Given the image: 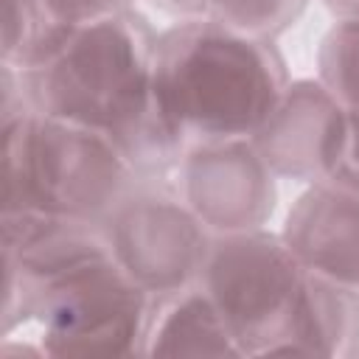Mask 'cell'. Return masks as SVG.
Returning a JSON list of instances; mask_svg holds the SVG:
<instances>
[{
    "label": "cell",
    "instance_id": "cell-17",
    "mask_svg": "<svg viewBox=\"0 0 359 359\" xmlns=\"http://www.w3.org/2000/svg\"><path fill=\"white\" fill-rule=\"evenodd\" d=\"M323 8L337 20V17H359V0H320Z\"/></svg>",
    "mask_w": 359,
    "mask_h": 359
},
{
    "label": "cell",
    "instance_id": "cell-10",
    "mask_svg": "<svg viewBox=\"0 0 359 359\" xmlns=\"http://www.w3.org/2000/svg\"><path fill=\"white\" fill-rule=\"evenodd\" d=\"M275 356H359V289L306 272Z\"/></svg>",
    "mask_w": 359,
    "mask_h": 359
},
{
    "label": "cell",
    "instance_id": "cell-11",
    "mask_svg": "<svg viewBox=\"0 0 359 359\" xmlns=\"http://www.w3.org/2000/svg\"><path fill=\"white\" fill-rule=\"evenodd\" d=\"M73 31L76 22L59 17L45 0H3L0 65L31 73L59 56Z\"/></svg>",
    "mask_w": 359,
    "mask_h": 359
},
{
    "label": "cell",
    "instance_id": "cell-8",
    "mask_svg": "<svg viewBox=\"0 0 359 359\" xmlns=\"http://www.w3.org/2000/svg\"><path fill=\"white\" fill-rule=\"evenodd\" d=\"M278 233L306 272L359 289V191L331 180L303 185Z\"/></svg>",
    "mask_w": 359,
    "mask_h": 359
},
{
    "label": "cell",
    "instance_id": "cell-5",
    "mask_svg": "<svg viewBox=\"0 0 359 359\" xmlns=\"http://www.w3.org/2000/svg\"><path fill=\"white\" fill-rule=\"evenodd\" d=\"M98 230L112 261L151 297L199 283L213 241L168 180H137Z\"/></svg>",
    "mask_w": 359,
    "mask_h": 359
},
{
    "label": "cell",
    "instance_id": "cell-4",
    "mask_svg": "<svg viewBox=\"0 0 359 359\" xmlns=\"http://www.w3.org/2000/svg\"><path fill=\"white\" fill-rule=\"evenodd\" d=\"M306 269L278 230L213 236L199 286L230 325L241 356H275L286 339Z\"/></svg>",
    "mask_w": 359,
    "mask_h": 359
},
{
    "label": "cell",
    "instance_id": "cell-6",
    "mask_svg": "<svg viewBox=\"0 0 359 359\" xmlns=\"http://www.w3.org/2000/svg\"><path fill=\"white\" fill-rule=\"evenodd\" d=\"M174 182L213 236L269 227L278 210V177L250 137L191 140Z\"/></svg>",
    "mask_w": 359,
    "mask_h": 359
},
{
    "label": "cell",
    "instance_id": "cell-15",
    "mask_svg": "<svg viewBox=\"0 0 359 359\" xmlns=\"http://www.w3.org/2000/svg\"><path fill=\"white\" fill-rule=\"evenodd\" d=\"M59 17H65L67 22H90L107 14H118L123 8H132L135 0H45Z\"/></svg>",
    "mask_w": 359,
    "mask_h": 359
},
{
    "label": "cell",
    "instance_id": "cell-2",
    "mask_svg": "<svg viewBox=\"0 0 359 359\" xmlns=\"http://www.w3.org/2000/svg\"><path fill=\"white\" fill-rule=\"evenodd\" d=\"M3 210H48L101 224L137 177L101 129L39 115L34 107L0 112Z\"/></svg>",
    "mask_w": 359,
    "mask_h": 359
},
{
    "label": "cell",
    "instance_id": "cell-14",
    "mask_svg": "<svg viewBox=\"0 0 359 359\" xmlns=\"http://www.w3.org/2000/svg\"><path fill=\"white\" fill-rule=\"evenodd\" d=\"M328 180L351 191H359V112L353 109H345V126Z\"/></svg>",
    "mask_w": 359,
    "mask_h": 359
},
{
    "label": "cell",
    "instance_id": "cell-3",
    "mask_svg": "<svg viewBox=\"0 0 359 359\" xmlns=\"http://www.w3.org/2000/svg\"><path fill=\"white\" fill-rule=\"evenodd\" d=\"M157 34L135 6L76 25L59 56L22 73L28 104L48 118L115 132L157 90Z\"/></svg>",
    "mask_w": 359,
    "mask_h": 359
},
{
    "label": "cell",
    "instance_id": "cell-1",
    "mask_svg": "<svg viewBox=\"0 0 359 359\" xmlns=\"http://www.w3.org/2000/svg\"><path fill=\"white\" fill-rule=\"evenodd\" d=\"M154 79L191 140L252 137L292 81L275 42L233 31L213 17L160 28Z\"/></svg>",
    "mask_w": 359,
    "mask_h": 359
},
{
    "label": "cell",
    "instance_id": "cell-7",
    "mask_svg": "<svg viewBox=\"0 0 359 359\" xmlns=\"http://www.w3.org/2000/svg\"><path fill=\"white\" fill-rule=\"evenodd\" d=\"M345 107L314 79H292L266 121L250 137L278 180L311 185L331 177Z\"/></svg>",
    "mask_w": 359,
    "mask_h": 359
},
{
    "label": "cell",
    "instance_id": "cell-9",
    "mask_svg": "<svg viewBox=\"0 0 359 359\" xmlns=\"http://www.w3.org/2000/svg\"><path fill=\"white\" fill-rule=\"evenodd\" d=\"M140 356H236L241 348L199 283L154 294L143 328Z\"/></svg>",
    "mask_w": 359,
    "mask_h": 359
},
{
    "label": "cell",
    "instance_id": "cell-13",
    "mask_svg": "<svg viewBox=\"0 0 359 359\" xmlns=\"http://www.w3.org/2000/svg\"><path fill=\"white\" fill-rule=\"evenodd\" d=\"M309 6L311 0H216L210 17L247 36L278 42L303 20Z\"/></svg>",
    "mask_w": 359,
    "mask_h": 359
},
{
    "label": "cell",
    "instance_id": "cell-16",
    "mask_svg": "<svg viewBox=\"0 0 359 359\" xmlns=\"http://www.w3.org/2000/svg\"><path fill=\"white\" fill-rule=\"evenodd\" d=\"M151 8L165 14L171 22L174 20H202L213 14L216 0H146Z\"/></svg>",
    "mask_w": 359,
    "mask_h": 359
},
{
    "label": "cell",
    "instance_id": "cell-12",
    "mask_svg": "<svg viewBox=\"0 0 359 359\" xmlns=\"http://www.w3.org/2000/svg\"><path fill=\"white\" fill-rule=\"evenodd\" d=\"M328 93L359 112V17H337L320 39L317 73Z\"/></svg>",
    "mask_w": 359,
    "mask_h": 359
}]
</instances>
